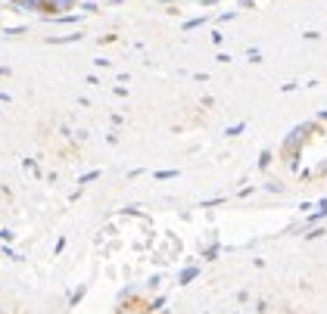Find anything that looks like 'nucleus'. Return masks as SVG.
Instances as JSON below:
<instances>
[]
</instances>
